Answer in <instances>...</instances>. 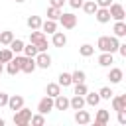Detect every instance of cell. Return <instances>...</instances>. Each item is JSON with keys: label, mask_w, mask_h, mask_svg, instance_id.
<instances>
[{"label": "cell", "mask_w": 126, "mask_h": 126, "mask_svg": "<svg viewBox=\"0 0 126 126\" xmlns=\"http://www.w3.org/2000/svg\"><path fill=\"white\" fill-rule=\"evenodd\" d=\"M33 59H35V65L39 69H49L51 67V57L47 55V51H37V55Z\"/></svg>", "instance_id": "5b68a950"}, {"label": "cell", "mask_w": 126, "mask_h": 126, "mask_svg": "<svg viewBox=\"0 0 126 126\" xmlns=\"http://www.w3.org/2000/svg\"><path fill=\"white\" fill-rule=\"evenodd\" d=\"M69 108H73V110L85 108V96H81V94H73V98H69Z\"/></svg>", "instance_id": "9a60e30c"}, {"label": "cell", "mask_w": 126, "mask_h": 126, "mask_svg": "<svg viewBox=\"0 0 126 126\" xmlns=\"http://www.w3.org/2000/svg\"><path fill=\"white\" fill-rule=\"evenodd\" d=\"M87 91H89V89H87L85 83H75V93H73V94H81V96H85Z\"/></svg>", "instance_id": "d590c367"}, {"label": "cell", "mask_w": 126, "mask_h": 126, "mask_svg": "<svg viewBox=\"0 0 126 126\" xmlns=\"http://www.w3.org/2000/svg\"><path fill=\"white\" fill-rule=\"evenodd\" d=\"M65 0H49V6H55V8H63Z\"/></svg>", "instance_id": "b9f144b4"}, {"label": "cell", "mask_w": 126, "mask_h": 126, "mask_svg": "<svg viewBox=\"0 0 126 126\" xmlns=\"http://www.w3.org/2000/svg\"><path fill=\"white\" fill-rule=\"evenodd\" d=\"M110 100H112V108L118 112V110H126V96L124 94H120V96H110Z\"/></svg>", "instance_id": "7c38bea8"}, {"label": "cell", "mask_w": 126, "mask_h": 126, "mask_svg": "<svg viewBox=\"0 0 126 126\" xmlns=\"http://www.w3.org/2000/svg\"><path fill=\"white\" fill-rule=\"evenodd\" d=\"M108 122H110V114H108V110H104V108L96 110V116H94V126H104V124H108Z\"/></svg>", "instance_id": "ba28073f"}, {"label": "cell", "mask_w": 126, "mask_h": 126, "mask_svg": "<svg viewBox=\"0 0 126 126\" xmlns=\"http://www.w3.org/2000/svg\"><path fill=\"white\" fill-rule=\"evenodd\" d=\"M98 65L100 67H110L112 63H114V57H112V53H108V51H102L100 55H98Z\"/></svg>", "instance_id": "4fadbf2b"}, {"label": "cell", "mask_w": 126, "mask_h": 126, "mask_svg": "<svg viewBox=\"0 0 126 126\" xmlns=\"http://www.w3.org/2000/svg\"><path fill=\"white\" fill-rule=\"evenodd\" d=\"M45 94L51 96V98H55L57 94H61V87H59V83H49V85L45 87Z\"/></svg>", "instance_id": "ffe728a7"}, {"label": "cell", "mask_w": 126, "mask_h": 126, "mask_svg": "<svg viewBox=\"0 0 126 126\" xmlns=\"http://www.w3.org/2000/svg\"><path fill=\"white\" fill-rule=\"evenodd\" d=\"M14 39V32H10V30H4V32H0V43L2 45H10V41Z\"/></svg>", "instance_id": "d4e9b609"}, {"label": "cell", "mask_w": 126, "mask_h": 126, "mask_svg": "<svg viewBox=\"0 0 126 126\" xmlns=\"http://www.w3.org/2000/svg\"><path fill=\"white\" fill-rule=\"evenodd\" d=\"M118 124H126V112L118 110Z\"/></svg>", "instance_id": "ab89813d"}, {"label": "cell", "mask_w": 126, "mask_h": 126, "mask_svg": "<svg viewBox=\"0 0 126 126\" xmlns=\"http://www.w3.org/2000/svg\"><path fill=\"white\" fill-rule=\"evenodd\" d=\"M122 57H126V43H118V49H116Z\"/></svg>", "instance_id": "7bdbcfd3"}, {"label": "cell", "mask_w": 126, "mask_h": 126, "mask_svg": "<svg viewBox=\"0 0 126 126\" xmlns=\"http://www.w3.org/2000/svg\"><path fill=\"white\" fill-rule=\"evenodd\" d=\"M41 39H45V33H43L41 30H32V32H30V43L35 45V43H39Z\"/></svg>", "instance_id": "603a6c76"}, {"label": "cell", "mask_w": 126, "mask_h": 126, "mask_svg": "<svg viewBox=\"0 0 126 126\" xmlns=\"http://www.w3.org/2000/svg\"><path fill=\"white\" fill-rule=\"evenodd\" d=\"M94 18H96V22H100V24H108V22H110V12H108V8H96Z\"/></svg>", "instance_id": "30bf717a"}, {"label": "cell", "mask_w": 126, "mask_h": 126, "mask_svg": "<svg viewBox=\"0 0 126 126\" xmlns=\"http://www.w3.org/2000/svg\"><path fill=\"white\" fill-rule=\"evenodd\" d=\"M41 22H43V20H41L39 16H30V18H28V28H30V30H39V28H41Z\"/></svg>", "instance_id": "484cf974"}, {"label": "cell", "mask_w": 126, "mask_h": 126, "mask_svg": "<svg viewBox=\"0 0 126 126\" xmlns=\"http://www.w3.org/2000/svg\"><path fill=\"white\" fill-rule=\"evenodd\" d=\"M0 126H4V120H2V118H0Z\"/></svg>", "instance_id": "ee69618b"}, {"label": "cell", "mask_w": 126, "mask_h": 126, "mask_svg": "<svg viewBox=\"0 0 126 126\" xmlns=\"http://www.w3.org/2000/svg\"><path fill=\"white\" fill-rule=\"evenodd\" d=\"M12 57H14V53H12L10 47H2L0 49V63H8Z\"/></svg>", "instance_id": "83f0119b"}, {"label": "cell", "mask_w": 126, "mask_h": 126, "mask_svg": "<svg viewBox=\"0 0 126 126\" xmlns=\"http://www.w3.org/2000/svg\"><path fill=\"white\" fill-rule=\"evenodd\" d=\"M83 2H85V0H69V6H71V8H81Z\"/></svg>", "instance_id": "60d3db41"}, {"label": "cell", "mask_w": 126, "mask_h": 126, "mask_svg": "<svg viewBox=\"0 0 126 126\" xmlns=\"http://www.w3.org/2000/svg\"><path fill=\"white\" fill-rule=\"evenodd\" d=\"M75 122H77V124H89V122H91V114H89L87 110L79 108V110H75Z\"/></svg>", "instance_id": "2e32d148"}, {"label": "cell", "mask_w": 126, "mask_h": 126, "mask_svg": "<svg viewBox=\"0 0 126 126\" xmlns=\"http://www.w3.org/2000/svg\"><path fill=\"white\" fill-rule=\"evenodd\" d=\"M59 16H61V8H55V6H49L47 8V20H59Z\"/></svg>", "instance_id": "f1b7e54d"}, {"label": "cell", "mask_w": 126, "mask_h": 126, "mask_svg": "<svg viewBox=\"0 0 126 126\" xmlns=\"http://www.w3.org/2000/svg\"><path fill=\"white\" fill-rule=\"evenodd\" d=\"M35 69H37L35 59H33V57H26V61H24V65H22V69H20V71H24V73H28V75H30V73H33Z\"/></svg>", "instance_id": "ac0fdd59"}, {"label": "cell", "mask_w": 126, "mask_h": 126, "mask_svg": "<svg viewBox=\"0 0 126 126\" xmlns=\"http://www.w3.org/2000/svg\"><path fill=\"white\" fill-rule=\"evenodd\" d=\"M108 12H110V20H124V16H126V12H124V6L122 4H110L108 6Z\"/></svg>", "instance_id": "277c9868"}, {"label": "cell", "mask_w": 126, "mask_h": 126, "mask_svg": "<svg viewBox=\"0 0 126 126\" xmlns=\"http://www.w3.org/2000/svg\"><path fill=\"white\" fill-rule=\"evenodd\" d=\"M53 108H57V110H67V108H69V98H67L65 94H57V96L53 98Z\"/></svg>", "instance_id": "9c48e42d"}, {"label": "cell", "mask_w": 126, "mask_h": 126, "mask_svg": "<svg viewBox=\"0 0 126 126\" xmlns=\"http://www.w3.org/2000/svg\"><path fill=\"white\" fill-rule=\"evenodd\" d=\"M79 53H81L83 57H91V55L94 53V47H93L91 43H83V45L79 47Z\"/></svg>", "instance_id": "4dcf8cb0"}, {"label": "cell", "mask_w": 126, "mask_h": 126, "mask_svg": "<svg viewBox=\"0 0 126 126\" xmlns=\"http://www.w3.org/2000/svg\"><path fill=\"white\" fill-rule=\"evenodd\" d=\"M30 118H32V110L26 108V106H22L20 110L14 112V124L16 126H28L30 124Z\"/></svg>", "instance_id": "7a4b0ae2"}, {"label": "cell", "mask_w": 126, "mask_h": 126, "mask_svg": "<svg viewBox=\"0 0 126 126\" xmlns=\"http://www.w3.org/2000/svg\"><path fill=\"white\" fill-rule=\"evenodd\" d=\"M14 2H18V4H20V2H24V0H14Z\"/></svg>", "instance_id": "f6af8a7d"}, {"label": "cell", "mask_w": 126, "mask_h": 126, "mask_svg": "<svg viewBox=\"0 0 126 126\" xmlns=\"http://www.w3.org/2000/svg\"><path fill=\"white\" fill-rule=\"evenodd\" d=\"M122 77H124V73H122V69H118V67H112V69L108 71V77H106V79H110V83H114V85H118V83L122 81Z\"/></svg>", "instance_id": "5bb4252c"}, {"label": "cell", "mask_w": 126, "mask_h": 126, "mask_svg": "<svg viewBox=\"0 0 126 126\" xmlns=\"http://www.w3.org/2000/svg\"><path fill=\"white\" fill-rule=\"evenodd\" d=\"M22 53H24L26 57H35V55H37V47H35L33 43H28V45L24 43V51H22Z\"/></svg>", "instance_id": "f546056e"}, {"label": "cell", "mask_w": 126, "mask_h": 126, "mask_svg": "<svg viewBox=\"0 0 126 126\" xmlns=\"http://www.w3.org/2000/svg\"><path fill=\"white\" fill-rule=\"evenodd\" d=\"M43 33H53V32H57V22L55 20H45V22H41V28H39Z\"/></svg>", "instance_id": "e0dca14e"}, {"label": "cell", "mask_w": 126, "mask_h": 126, "mask_svg": "<svg viewBox=\"0 0 126 126\" xmlns=\"http://www.w3.org/2000/svg\"><path fill=\"white\" fill-rule=\"evenodd\" d=\"M57 83H59V87H63V89H65V87H71V85H73V81H71V73H61Z\"/></svg>", "instance_id": "4316f807"}, {"label": "cell", "mask_w": 126, "mask_h": 126, "mask_svg": "<svg viewBox=\"0 0 126 126\" xmlns=\"http://www.w3.org/2000/svg\"><path fill=\"white\" fill-rule=\"evenodd\" d=\"M51 110H53V98L45 94V96L37 102V112H39V114H47V112H51Z\"/></svg>", "instance_id": "8992f818"}, {"label": "cell", "mask_w": 126, "mask_h": 126, "mask_svg": "<svg viewBox=\"0 0 126 126\" xmlns=\"http://www.w3.org/2000/svg\"><path fill=\"white\" fill-rule=\"evenodd\" d=\"M10 110H20L22 106H24V96H20V94H12V96H8V104H6Z\"/></svg>", "instance_id": "52a82bcc"}, {"label": "cell", "mask_w": 126, "mask_h": 126, "mask_svg": "<svg viewBox=\"0 0 126 126\" xmlns=\"http://www.w3.org/2000/svg\"><path fill=\"white\" fill-rule=\"evenodd\" d=\"M0 75H2V63H0Z\"/></svg>", "instance_id": "bcb514c9"}, {"label": "cell", "mask_w": 126, "mask_h": 126, "mask_svg": "<svg viewBox=\"0 0 126 126\" xmlns=\"http://www.w3.org/2000/svg\"><path fill=\"white\" fill-rule=\"evenodd\" d=\"M59 22H61V26H63L65 30H73V28L77 26V16H75L73 12H61Z\"/></svg>", "instance_id": "3957f363"}, {"label": "cell", "mask_w": 126, "mask_h": 126, "mask_svg": "<svg viewBox=\"0 0 126 126\" xmlns=\"http://www.w3.org/2000/svg\"><path fill=\"white\" fill-rule=\"evenodd\" d=\"M114 93H112V89L110 87H102L100 91H98V96H100V100L104 98V100H110V96H112Z\"/></svg>", "instance_id": "836d02e7"}, {"label": "cell", "mask_w": 126, "mask_h": 126, "mask_svg": "<svg viewBox=\"0 0 126 126\" xmlns=\"http://www.w3.org/2000/svg\"><path fill=\"white\" fill-rule=\"evenodd\" d=\"M8 96H10V94H6V93H0V108L8 104Z\"/></svg>", "instance_id": "f35d334b"}, {"label": "cell", "mask_w": 126, "mask_h": 126, "mask_svg": "<svg viewBox=\"0 0 126 126\" xmlns=\"http://www.w3.org/2000/svg\"><path fill=\"white\" fill-rule=\"evenodd\" d=\"M98 102H100V96H98V93H85V104H89V106H98Z\"/></svg>", "instance_id": "d6986e66"}, {"label": "cell", "mask_w": 126, "mask_h": 126, "mask_svg": "<svg viewBox=\"0 0 126 126\" xmlns=\"http://www.w3.org/2000/svg\"><path fill=\"white\" fill-rule=\"evenodd\" d=\"M94 2H96L98 8H108V6L112 4V0H94Z\"/></svg>", "instance_id": "74e56055"}, {"label": "cell", "mask_w": 126, "mask_h": 126, "mask_svg": "<svg viewBox=\"0 0 126 126\" xmlns=\"http://www.w3.org/2000/svg\"><path fill=\"white\" fill-rule=\"evenodd\" d=\"M81 8H83V12H85V14L94 16V12H96V8H98V6H96V2H94V0H85Z\"/></svg>", "instance_id": "44dd1931"}, {"label": "cell", "mask_w": 126, "mask_h": 126, "mask_svg": "<svg viewBox=\"0 0 126 126\" xmlns=\"http://www.w3.org/2000/svg\"><path fill=\"white\" fill-rule=\"evenodd\" d=\"M112 32H114L116 37H124V35H126V24H124V20H118V22L114 24Z\"/></svg>", "instance_id": "7402d4cb"}, {"label": "cell", "mask_w": 126, "mask_h": 126, "mask_svg": "<svg viewBox=\"0 0 126 126\" xmlns=\"http://www.w3.org/2000/svg\"><path fill=\"white\" fill-rule=\"evenodd\" d=\"M35 47L37 51H47V39H41L39 43H35Z\"/></svg>", "instance_id": "8d00e7d4"}, {"label": "cell", "mask_w": 126, "mask_h": 126, "mask_svg": "<svg viewBox=\"0 0 126 126\" xmlns=\"http://www.w3.org/2000/svg\"><path fill=\"white\" fill-rule=\"evenodd\" d=\"M118 37L116 35H100L98 41H96V47L100 51H108V53H114L118 49Z\"/></svg>", "instance_id": "6da1fadb"}, {"label": "cell", "mask_w": 126, "mask_h": 126, "mask_svg": "<svg viewBox=\"0 0 126 126\" xmlns=\"http://www.w3.org/2000/svg\"><path fill=\"white\" fill-rule=\"evenodd\" d=\"M51 35H53V37H51V43H53L55 47H65V43H67V35H65L63 32H53Z\"/></svg>", "instance_id": "8fae6325"}, {"label": "cell", "mask_w": 126, "mask_h": 126, "mask_svg": "<svg viewBox=\"0 0 126 126\" xmlns=\"http://www.w3.org/2000/svg\"><path fill=\"white\" fill-rule=\"evenodd\" d=\"M30 122L33 124V126H43L45 124V118H43V114H32V118H30Z\"/></svg>", "instance_id": "e575fe53"}, {"label": "cell", "mask_w": 126, "mask_h": 126, "mask_svg": "<svg viewBox=\"0 0 126 126\" xmlns=\"http://www.w3.org/2000/svg\"><path fill=\"white\" fill-rule=\"evenodd\" d=\"M71 81H73V85L75 83H85V71H81V69L73 71L71 73Z\"/></svg>", "instance_id": "1f68e13d"}, {"label": "cell", "mask_w": 126, "mask_h": 126, "mask_svg": "<svg viewBox=\"0 0 126 126\" xmlns=\"http://www.w3.org/2000/svg\"><path fill=\"white\" fill-rule=\"evenodd\" d=\"M6 71H8L10 75H18V73H20V67L16 65V61H14V57H12V59H10L8 63H6Z\"/></svg>", "instance_id": "d6a6232c"}, {"label": "cell", "mask_w": 126, "mask_h": 126, "mask_svg": "<svg viewBox=\"0 0 126 126\" xmlns=\"http://www.w3.org/2000/svg\"><path fill=\"white\" fill-rule=\"evenodd\" d=\"M10 49H12V53L16 55V53H22L24 51V41L22 39H18V37H14L12 41H10V45H8Z\"/></svg>", "instance_id": "cb8c5ba5"}]
</instances>
